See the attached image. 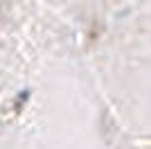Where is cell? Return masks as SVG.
<instances>
[{
	"instance_id": "1",
	"label": "cell",
	"mask_w": 151,
	"mask_h": 149,
	"mask_svg": "<svg viewBox=\"0 0 151 149\" xmlns=\"http://www.w3.org/2000/svg\"><path fill=\"white\" fill-rule=\"evenodd\" d=\"M122 108L135 131L151 138V38L133 52L120 77Z\"/></svg>"
}]
</instances>
